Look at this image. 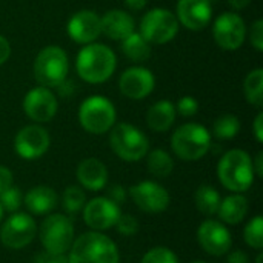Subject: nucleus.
I'll use <instances>...</instances> for the list:
<instances>
[{"label":"nucleus","mask_w":263,"mask_h":263,"mask_svg":"<svg viewBox=\"0 0 263 263\" xmlns=\"http://www.w3.org/2000/svg\"><path fill=\"white\" fill-rule=\"evenodd\" d=\"M117 68L116 52L103 43L85 45L76 57V71L79 77L91 85L108 82Z\"/></svg>","instance_id":"nucleus-1"},{"label":"nucleus","mask_w":263,"mask_h":263,"mask_svg":"<svg viewBox=\"0 0 263 263\" xmlns=\"http://www.w3.org/2000/svg\"><path fill=\"white\" fill-rule=\"evenodd\" d=\"M68 263H119L117 245L100 231L83 233L74 239Z\"/></svg>","instance_id":"nucleus-2"},{"label":"nucleus","mask_w":263,"mask_h":263,"mask_svg":"<svg viewBox=\"0 0 263 263\" xmlns=\"http://www.w3.org/2000/svg\"><path fill=\"white\" fill-rule=\"evenodd\" d=\"M217 177L228 191H248L256 179L251 156L243 149H231L225 153L217 165Z\"/></svg>","instance_id":"nucleus-3"},{"label":"nucleus","mask_w":263,"mask_h":263,"mask_svg":"<svg viewBox=\"0 0 263 263\" xmlns=\"http://www.w3.org/2000/svg\"><path fill=\"white\" fill-rule=\"evenodd\" d=\"M171 148L180 160L196 162L208 154L211 133L200 123H183L173 133Z\"/></svg>","instance_id":"nucleus-4"},{"label":"nucleus","mask_w":263,"mask_h":263,"mask_svg":"<svg viewBox=\"0 0 263 263\" xmlns=\"http://www.w3.org/2000/svg\"><path fill=\"white\" fill-rule=\"evenodd\" d=\"M32 69L34 77L40 86L54 89L68 79L69 59L62 46L48 45L39 51Z\"/></svg>","instance_id":"nucleus-5"},{"label":"nucleus","mask_w":263,"mask_h":263,"mask_svg":"<svg viewBox=\"0 0 263 263\" xmlns=\"http://www.w3.org/2000/svg\"><path fill=\"white\" fill-rule=\"evenodd\" d=\"M79 123L80 126L94 136H102L108 133L117 120V109L114 103L105 96H89L79 108Z\"/></svg>","instance_id":"nucleus-6"},{"label":"nucleus","mask_w":263,"mask_h":263,"mask_svg":"<svg viewBox=\"0 0 263 263\" xmlns=\"http://www.w3.org/2000/svg\"><path fill=\"white\" fill-rule=\"evenodd\" d=\"M109 146L125 162H139L149 151V140L137 126L122 122L109 129Z\"/></svg>","instance_id":"nucleus-7"},{"label":"nucleus","mask_w":263,"mask_h":263,"mask_svg":"<svg viewBox=\"0 0 263 263\" xmlns=\"http://www.w3.org/2000/svg\"><path fill=\"white\" fill-rule=\"evenodd\" d=\"M179 28V20L173 11L166 8H153L143 14L139 32L151 45H165L176 39Z\"/></svg>","instance_id":"nucleus-8"},{"label":"nucleus","mask_w":263,"mask_h":263,"mask_svg":"<svg viewBox=\"0 0 263 263\" xmlns=\"http://www.w3.org/2000/svg\"><path fill=\"white\" fill-rule=\"evenodd\" d=\"M40 243L45 251L65 254L74 242V227L69 217L63 214H49L40 227Z\"/></svg>","instance_id":"nucleus-9"},{"label":"nucleus","mask_w":263,"mask_h":263,"mask_svg":"<svg viewBox=\"0 0 263 263\" xmlns=\"http://www.w3.org/2000/svg\"><path fill=\"white\" fill-rule=\"evenodd\" d=\"M213 35L223 51H237L247 39V25L236 11L222 12L213 25Z\"/></svg>","instance_id":"nucleus-10"},{"label":"nucleus","mask_w":263,"mask_h":263,"mask_svg":"<svg viewBox=\"0 0 263 263\" xmlns=\"http://www.w3.org/2000/svg\"><path fill=\"white\" fill-rule=\"evenodd\" d=\"M37 234L34 219L26 213H14L0 228V240L9 250H22L28 247Z\"/></svg>","instance_id":"nucleus-11"},{"label":"nucleus","mask_w":263,"mask_h":263,"mask_svg":"<svg viewBox=\"0 0 263 263\" xmlns=\"http://www.w3.org/2000/svg\"><path fill=\"white\" fill-rule=\"evenodd\" d=\"M59 109V100L51 88L35 86L23 97V112L34 123L51 122Z\"/></svg>","instance_id":"nucleus-12"},{"label":"nucleus","mask_w":263,"mask_h":263,"mask_svg":"<svg viewBox=\"0 0 263 263\" xmlns=\"http://www.w3.org/2000/svg\"><path fill=\"white\" fill-rule=\"evenodd\" d=\"M49 133L39 123L23 126L14 137V151L25 160L40 159L49 149Z\"/></svg>","instance_id":"nucleus-13"},{"label":"nucleus","mask_w":263,"mask_h":263,"mask_svg":"<svg viewBox=\"0 0 263 263\" xmlns=\"http://www.w3.org/2000/svg\"><path fill=\"white\" fill-rule=\"evenodd\" d=\"M156 88V76L151 69L142 65H134L125 69L119 77V89L129 100H143Z\"/></svg>","instance_id":"nucleus-14"},{"label":"nucleus","mask_w":263,"mask_h":263,"mask_svg":"<svg viewBox=\"0 0 263 263\" xmlns=\"http://www.w3.org/2000/svg\"><path fill=\"white\" fill-rule=\"evenodd\" d=\"M129 197L139 210L148 214L163 213L171 202L170 193L153 180H143L129 188Z\"/></svg>","instance_id":"nucleus-15"},{"label":"nucleus","mask_w":263,"mask_h":263,"mask_svg":"<svg viewBox=\"0 0 263 263\" xmlns=\"http://www.w3.org/2000/svg\"><path fill=\"white\" fill-rule=\"evenodd\" d=\"M120 214V206L108 197H96L83 206V220L92 231L111 230Z\"/></svg>","instance_id":"nucleus-16"},{"label":"nucleus","mask_w":263,"mask_h":263,"mask_svg":"<svg viewBox=\"0 0 263 263\" xmlns=\"http://www.w3.org/2000/svg\"><path fill=\"white\" fill-rule=\"evenodd\" d=\"M66 32L72 42L80 45L94 43L102 35L100 15L92 9H82L71 15L66 25Z\"/></svg>","instance_id":"nucleus-17"},{"label":"nucleus","mask_w":263,"mask_h":263,"mask_svg":"<svg viewBox=\"0 0 263 263\" xmlns=\"http://www.w3.org/2000/svg\"><path fill=\"white\" fill-rule=\"evenodd\" d=\"M197 240L205 253L216 257L225 256L233 243L231 233L228 231V228L223 223L211 219L200 223L197 230Z\"/></svg>","instance_id":"nucleus-18"},{"label":"nucleus","mask_w":263,"mask_h":263,"mask_svg":"<svg viewBox=\"0 0 263 263\" xmlns=\"http://www.w3.org/2000/svg\"><path fill=\"white\" fill-rule=\"evenodd\" d=\"M176 17L179 25L190 31H200L213 20L211 0H179L176 5Z\"/></svg>","instance_id":"nucleus-19"},{"label":"nucleus","mask_w":263,"mask_h":263,"mask_svg":"<svg viewBox=\"0 0 263 263\" xmlns=\"http://www.w3.org/2000/svg\"><path fill=\"white\" fill-rule=\"evenodd\" d=\"M100 23L102 34H105L109 40L122 42L136 31L134 17L123 9H109L100 17Z\"/></svg>","instance_id":"nucleus-20"},{"label":"nucleus","mask_w":263,"mask_h":263,"mask_svg":"<svg viewBox=\"0 0 263 263\" xmlns=\"http://www.w3.org/2000/svg\"><path fill=\"white\" fill-rule=\"evenodd\" d=\"M79 183L89 191H100L108 182V170L103 162L96 157L83 159L76 171Z\"/></svg>","instance_id":"nucleus-21"},{"label":"nucleus","mask_w":263,"mask_h":263,"mask_svg":"<svg viewBox=\"0 0 263 263\" xmlns=\"http://www.w3.org/2000/svg\"><path fill=\"white\" fill-rule=\"evenodd\" d=\"M57 202H59V197H57L55 191L52 188L43 186V185L34 186L23 197L25 206L28 208V211L31 214H35V216L49 214L57 206Z\"/></svg>","instance_id":"nucleus-22"},{"label":"nucleus","mask_w":263,"mask_h":263,"mask_svg":"<svg viewBox=\"0 0 263 263\" xmlns=\"http://www.w3.org/2000/svg\"><path fill=\"white\" fill-rule=\"evenodd\" d=\"M177 111L171 100H159L149 106L146 112V123L154 133H166L176 122Z\"/></svg>","instance_id":"nucleus-23"},{"label":"nucleus","mask_w":263,"mask_h":263,"mask_svg":"<svg viewBox=\"0 0 263 263\" xmlns=\"http://www.w3.org/2000/svg\"><path fill=\"white\" fill-rule=\"evenodd\" d=\"M217 214L227 225L240 223L248 214V200L242 193H234L223 200H220Z\"/></svg>","instance_id":"nucleus-24"},{"label":"nucleus","mask_w":263,"mask_h":263,"mask_svg":"<svg viewBox=\"0 0 263 263\" xmlns=\"http://www.w3.org/2000/svg\"><path fill=\"white\" fill-rule=\"evenodd\" d=\"M120 46H122V52L125 54V57L134 63H143L153 54L151 43L139 31H134L126 39H123L120 42Z\"/></svg>","instance_id":"nucleus-25"},{"label":"nucleus","mask_w":263,"mask_h":263,"mask_svg":"<svg viewBox=\"0 0 263 263\" xmlns=\"http://www.w3.org/2000/svg\"><path fill=\"white\" fill-rule=\"evenodd\" d=\"M146 166L149 174H153L157 179L168 177L174 170V160L165 149H153L146 154Z\"/></svg>","instance_id":"nucleus-26"},{"label":"nucleus","mask_w":263,"mask_h":263,"mask_svg":"<svg viewBox=\"0 0 263 263\" xmlns=\"http://www.w3.org/2000/svg\"><path fill=\"white\" fill-rule=\"evenodd\" d=\"M243 94L250 105L262 108L263 105V69L256 68L248 72L243 82Z\"/></svg>","instance_id":"nucleus-27"},{"label":"nucleus","mask_w":263,"mask_h":263,"mask_svg":"<svg viewBox=\"0 0 263 263\" xmlns=\"http://www.w3.org/2000/svg\"><path fill=\"white\" fill-rule=\"evenodd\" d=\"M220 196L217 193L216 188L210 186V185H202L197 188L196 194H194V202L197 210L205 214V216H214L219 210L220 205Z\"/></svg>","instance_id":"nucleus-28"},{"label":"nucleus","mask_w":263,"mask_h":263,"mask_svg":"<svg viewBox=\"0 0 263 263\" xmlns=\"http://www.w3.org/2000/svg\"><path fill=\"white\" fill-rule=\"evenodd\" d=\"M240 131V120L234 114H223L213 123V133L220 140H231Z\"/></svg>","instance_id":"nucleus-29"},{"label":"nucleus","mask_w":263,"mask_h":263,"mask_svg":"<svg viewBox=\"0 0 263 263\" xmlns=\"http://www.w3.org/2000/svg\"><path fill=\"white\" fill-rule=\"evenodd\" d=\"M243 239L247 242L248 247H251L253 250L260 251L263 248V219L260 216H256L254 219H251L243 231Z\"/></svg>","instance_id":"nucleus-30"},{"label":"nucleus","mask_w":263,"mask_h":263,"mask_svg":"<svg viewBox=\"0 0 263 263\" xmlns=\"http://www.w3.org/2000/svg\"><path fill=\"white\" fill-rule=\"evenodd\" d=\"M62 203H63V208L74 214V213H79L83 210L85 203H86V196L85 193L82 191V188L79 186H68L62 196Z\"/></svg>","instance_id":"nucleus-31"},{"label":"nucleus","mask_w":263,"mask_h":263,"mask_svg":"<svg viewBox=\"0 0 263 263\" xmlns=\"http://www.w3.org/2000/svg\"><path fill=\"white\" fill-rule=\"evenodd\" d=\"M22 203H23V196L20 190L15 186H9L0 194V206L3 211L15 213L22 206Z\"/></svg>","instance_id":"nucleus-32"},{"label":"nucleus","mask_w":263,"mask_h":263,"mask_svg":"<svg viewBox=\"0 0 263 263\" xmlns=\"http://www.w3.org/2000/svg\"><path fill=\"white\" fill-rule=\"evenodd\" d=\"M142 263H179V259L170 248L157 247V248L149 250L143 256Z\"/></svg>","instance_id":"nucleus-33"},{"label":"nucleus","mask_w":263,"mask_h":263,"mask_svg":"<svg viewBox=\"0 0 263 263\" xmlns=\"http://www.w3.org/2000/svg\"><path fill=\"white\" fill-rule=\"evenodd\" d=\"M117 231L123 236H133L137 233L139 230V223H137V219L131 214H120L116 225Z\"/></svg>","instance_id":"nucleus-34"},{"label":"nucleus","mask_w":263,"mask_h":263,"mask_svg":"<svg viewBox=\"0 0 263 263\" xmlns=\"http://www.w3.org/2000/svg\"><path fill=\"white\" fill-rule=\"evenodd\" d=\"M176 111H177L180 116H183V117H193V116H196L197 111H199V102H197L196 97H193V96H183V97L177 102Z\"/></svg>","instance_id":"nucleus-35"},{"label":"nucleus","mask_w":263,"mask_h":263,"mask_svg":"<svg viewBox=\"0 0 263 263\" xmlns=\"http://www.w3.org/2000/svg\"><path fill=\"white\" fill-rule=\"evenodd\" d=\"M250 42L251 46L257 51H263V20L257 18L253 25H251V31H250Z\"/></svg>","instance_id":"nucleus-36"},{"label":"nucleus","mask_w":263,"mask_h":263,"mask_svg":"<svg viewBox=\"0 0 263 263\" xmlns=\"http://www.w3.org/2000/svg\"><path fill=\"white\" fill-rule=\"evenodd\" d=\"M34 263H68V257L65 254H57V253H49L43 251L37 254Z\"/></svg>","instance_id":"nucleus-37"},{"label":"nucleus","mask_w":263,"mask_h":263,"mask_svg":"<svg viewBox=\"0 0 263 263\" xmlns=\"http://www.w3.org/2000/svg\"><path fill=\"white\" fill-rule=\"evenodd\" d=\"M106 197L111 199L114 203L120 205V203H123L125 199H126V190H125L122 185H112V186L109 188V193H108Z\"/></svg>","instance_id":"nucleus-38"},{"label":"nucleus","mask_w":263,"mask_h":263,"mask_svg":"<svg viewBox=\"0 0 263 263\" xmlns=\"http://www.w3.org/2000/svg\"><path fill=\"white\" fill-rule=\"evenodd\" d=\"M11 57V43L9 40L0 34V66L5 65Z\"/></svg>","instance_id":"nucleus-39"},{"label":"nucleus","mask_w":263,"mask_h":263,"mask_svg":"<svg viewBox=\"0 0 263 263\" xmlns=\"http://www.w3.org/2000/svg\"><path fill=\"white\" fill-rule=\"evenodd\" d=\"M9 186H12V173L6 166L0 165V194Z\"/></svg>","instance_id":"nucleus-40"},{"label":"nucleus","mask_w":263,"mask_h":263,"mask_svg":"<svg viewBox=\"0 0 263 263\" xmlns=\"http://www.w3.org/2000/svg\"><path fill=\"white\" fill-rule=\"evenodd\" d=\"M253 131H254V136H256V140L259 143L263 142V112L260 111L256 119H254V123H253Z\"/></svg>","instance_id":"nucleus-41"},{"label":"nucleus","mask_w":263,"mask_h":263,"mask_svg":"<svg viewBox=\"0 0 263 263\" xmlns=\"http://www.w3.org/2000/svg\"><path fill=\"white\" fill-rule=\"evenodd\" d=\"M123 5L128 11L139 12V11H143L146 8L148 0H123Z\"/></svg>","instance_id":"nucleus-42"},{"label":"nucleus","mask_w":263,"mask_h":263,"mask_svg":"<svg viewBox=\"0 0 263 263\" xmlns=\"http://www.w3.org/2000/svg\"><path fill=\"white\" fill-rule=\"evenodd\" d=\"M227 263H248V256L243 251L237 250V251H234V253H231L228 256Z\"/></svg>","instance_id":"nucleus-43"},{"label":"nucleus","mask_w":263,"mask_h":263,"mask_svg":"<svg viewBox=\"0 0 263 263\" xmlns=\"http://www.w3.org/2000/svg\"><path fill=\"white\" fill-rule=\"evenodd\" d=\"M253 168H254V174L256 177H262L263 176V153L259 151L256 159L253 160Z\"/></svg>","instance_id":"nucleus-44"},{"label":"nucleus","mask_w":263,"mask_h":263,"mask_svg":"<svg viewBox=\"0 0 263 263\" xmlns=\"http://www.w3.org/2000/svg\"><path fill=\"white\" fill-rule=\"evenodd\" d=\"M253 0H228L230 6L233 8V11H242L245 9Z\"/></svg>","instance_id":"nucleus-45"},{"label":"nucleus","mask_w":263,"mask_h":263,"mask_svg":"<svg viewBox=\"0 0 263 263\" xmlns=\"http://www.w3.org/2000/svg\"><path fill=\"white\" fill-rule=\"evenodd\" d=\"M256 263H262V253H260V254L257 256V262H256Z\"/></svg>","instance_id":"nucleus-46"},{"label":"nucleus","mask_w":263,"mask_h":263,"mask_svg":"<svg viewBox=\"0 0 263 263\" xmlns=\"http://www.w3.org/2000/svg\"><path fill=\"white\" fill-rule=\"evenodd\" d=\"M2 217H3V210H2V206H0V222H2Z\"/></svg>","instance_id":"nucleus-47"},{"label":"nucleus","mask_w":263,"mask_h":263,"mask_svg":"<svg viewBox=\"0 0 263 263\" xmlns=\"http://www.w3.org/2000/svg\"><path fill=\"white\" fill-rule=\"evenodd\" d=\"M191 263H205V262H202V260H196V262H191Z\"/></svg>","instance_id":"nucleus-48"}]
</instances>
